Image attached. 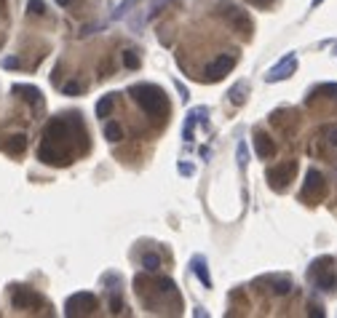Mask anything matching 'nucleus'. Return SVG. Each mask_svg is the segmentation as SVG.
Segmentation results:
<instances>
[{
	"mask_svg": "<svg viewBox=\"0 0 337 318\" xmlns=\"http://www.w3.org/2000/svg\"><path fill=\"white\" fill-rule=\"evenodd\" d=\"M308 276L321 291H334V286H337V273H334V260L332 257H321V260H316L310 265Z\"/></svg>",
	"mask_w": 337,
	"mask_h": 318,
	"instance_id": "nucleus-3",
	"label": "nucleus"
},
{
	"mask_svg": "<svg viewBox=\"0 0 337 318\" xmlns=\"http://www.w3.org/2000/svg\"><path fill=\"white\" fill-rule=\"evenodd\" d=\"M321 3H324V0H313V8H319Z\"/></svg>",
	"mask_w": 337,
	"mask_h": 318,
	"instance_id": "nucleus-29",
	"label": "nucleus"
},
{
	"mask_svg": "<svg viewBox=\"0 0 337 318\" xmlns=\"http://www.w3.org/2000/svg\"><path fill=\"white\" fill-rule=\"evenodd\" d=\"M310 315H319V318H321V315H324V310L319 308V305H310Z\"/></svg>",
	"mask_w": 337,
	"mask_h": 318,
	"instance_id": "nucleus-27",
	"label": "nucleus"
},
{
	"mask_svg": "<svg viewBox=\"0 0 337 318\" xmlns=\"http://www.w3.org/2000/svg\"><path fill=\"white\" fill-rule=\"evenodd\" d=\"M249 3H252L254 8H268V6L273 3V0H249Z\"/></svg>",
	"mask_w": 337,
	"mask_h": 318,
	"instance_id": "nucleus-25",
	"label": "nucleus"
},
{
	"mask_svg": "<svg viewBox=\"0 0 337 318\" xmlns=\"http://www.w3.org/2000/svg\"><path fill=\"white\" fill-rule=\"evenodd\" d=\"M129 94L134 97V102L142 107L150 118H164L169 112V99H166V91L155 86V83H137L129 88Z\"/></svg>",
	"mask_w": 337,
	"mask_h": 318,
	"instance_id": "nucleus-2",
	"label": "nucleus"
},
{
	"mask_svg": "<svg viewBox=\"0 0 337 318\" xmlns=\"http://www.w3.org/2000/svg\"><path fill=\"white\" fill-rule=\"evenodd\" d=\"M295 70H297V56H295V54H289V56H284L281 62H278V64L271 70L265 80H268V83H276V80H286L289 75L295 73Z\"/></svg>",
	"mask_w": 337,
	"mask_h": 318,
	"instance_id": "nucleus-9",
	"label": "nucleus"
},
{
	"mask_svg": "<svg viewBox=\"0 0 337 318\" xmlns=\"http://www.w3.org/2000/svg\"><path fill=\"white\" fill-rule=\"evenodd\" d=\"M236 67V56H230V54H222V56H217L212 64H209V70H206V75L212 78V80H222L230 70Z\"/></svg>",
	"mask_w": 337,
	"mask_h": 318,
	"instance_id": "nucleus-10",
	"label": "nucleus"
},
{
	"mask_svg": "<svg viewBox=\"0 0 337 318\" xmlns=\"http://www.w3.org/2000/svg\"><path fill=\"white\" fill-rule=\"evenodd\" d=\"M27 8H30V14H32V16H40L43 11H46L43 0H30V6H27Z\"/></svg>",
	"mask_w": 337,
	"mask_h": 318,
	"instance_id": "nucleus-21",
	"label": "nucleus"
},
{
	"mask_svg": "<svg viewBox=\"0 0 337 318\" xmlns=\"http://www.w3.org/2000/svg\"><path fill=\"white\" fill-rule=\"evenodd\" d=\"M142 267L153 273V270H158V267H161V257H158V254H153V252L145 254V257H142Z\"/></svg>",
	"mask_w": 337,
	"mask_h": 318,
	"instance_id": "nucleus-19",
	"label": "nucleus"
},
{
	"mask_svg": "<svg viewBox=\"0 0 337 318\" xmlns=\"http://www.w3.org/2000/svg\"><path fill=\"white\" fill-rule=\"evenodd\" d=\"M91 310H97V297L91 291L73 294V297L64 302V313L67 315H80V313H91Z\"/></svg>",
	"mask_w": 337,
	"mask_h": 318,
	"instance_id": "nucleus-5",
	"label": "nucleus"
},
{
	"mask_svg": "<svg viewBox=\"0 0 337 318\" xmlns=\"http://www.w3.org/2000/svg\"><path fill=\"white\" fill-rule=\"evenodd\" d=\"M195 169L193 166H188V163H179V174H185V176H188V174H193Z\"/></svg>",
	"mask_w": 337,
	"mask_h": 318,
	"instance_id": "nucleus-26",
	"label": "nucleus"
},
{
	"mask_svg": "<svg viewBox=\"0 0 337 318\" xmlns=\"http://www.w3.org/2000/svg\"><path fill=\"white\" fill-rule=\"evenodd\" d=\"M297 171V161H286V163H278L276 169H268V179L273 190H284V187L292 182V176Z\"/></svg>",
	"mask_w": 337,
	"mask_h": 318,
	"instance_id": "nucleus-6",
	"label": "nucleus"
},
{
	"mask_svg": "<svg viewBox=\"0 0 337 318\" xmlns=\"http://www.w3.org/2000/svg\"><path fill=\"white\" fill-rule=\"evenodd\" d=\"M246 158H249V155H246V145L241 142V145H238V166H241V169L246 166Z\"/></svg>",
	"mask_w": 337,
	"mask_h": 318,
	"instance_id": "nucleus-22",
	"label": "nucleus"
},
{
	"mask_svg": "<svg viewBox=\"0 0 337 318\" xmlns=\"http://www.w3.org/2000/svg\"><path fill=\"white\" fill-rule=\"evenodd\" d=\"M273 284V291L276 294H289V289H292V281L289 278H268Z\"/></svg>",
	"mask_w": 337,
	"mask_h": 318,
	"instance_id": "nucleus-18",
	"label": "nucleus"
},
{
	"mask_svg": "<svg viewBox=\"0 0 337 318\" xmlns=\"http://www.w3.org/2000/svg\"><path fill=\"white\" fill-rule=\"evenodd\" d=\"M113 104H115V99H113V94H107V97H102L99 102H97V118H110V112H113Z\"/></svg>",
	"mask_w": 337,
	"mask_h": 318,
	"instance_id": "nucleus-16",
	"label": "nucleus"
},
{
	"mask_svg": "<svg viewBox=\"0 0 337 318\" xmlns=\"http://www.w3.org/2000/svg\"><path fill=\"white\" fill-rule=\"evenodd\" d=\"M254 152H257V158H271L273 152H276V145H273V139L271 137H265V134H257L254 137Z\"/></svg>",
	"mask_w": 337,
	"mask_h": 318,
	"instance_id": "nucleus-14",
	"label": "nucleus"
},
{
	"mask_svg": "<svg viewBox=\"0 0 337 318\" xmlns=\"http://www.w3.org/2000/svg\"><path fill=\"white\" fill-rule=\"evenodd\" d=\"M88 150V134L78 112H64L51 118L43 128L38 147V161L46 166H70L75 155Z\"/></svg>",
	"mask_w": 337,
	"mask_h": 318,
	"instance_id": "nucleus-1",
	"label": "nucleus"
},
{
	"mask_svg": "<svg viewBox=\"0 0 337 318\" xmlns=\"http://www.w3.org/2000/svg\"><path fill=\"white\" fill-rule=\"evenodd\" d=\"M14 94H16V97H21L27 104H32V110L43 107V94L35 88V86H25V83H21V86H14Z\"/></svg>",
	"mask_w": 337,
	"mask_h": 318,
	"instance_id": "nucleus-11",
	"label": "nucleus"
},
{
	"mask_svg": "<svg viewBox=\"0 0 337 318\" xmlns=\"http://www.w3.org/2000/svg\"><path fill=\"white\" fill-rule=\"evenodd\" d=\"M190 267H193V273L201 278V284H204V286H212V278H209V273H206V262H204V257H193V260H190Z\"/></svg>",
	"mask_w": 337,
	"mask_h": 318,
	"instance_id": "nucleus-15",
	"label": "nucleus"
},
{
	"mask_svg": "<svg viewBox=\"0 0 337 318\" xmlns=\"http://www.w3.org/2000/svg\"><path fill=\"white\" fill-rule=\"evenodd\" d=\"M204 115H206V107H195V110L188 112V121H185V128H182V139H185V142H190V139H193V128H195V123H198V121H204Z\"/></svg>",
	"mask_w": 337,
	"mask_h": 318,
	"instance_id": "nucleus-13",
	"label": "nucleus"
},
{
	"mask_svg": "<svg viewBox=\"0 0 337 318\" xmlns=\"http://www.w3.org/2000/svg\"><path fill=\"white\" fill-rule=\"evenodd\" d=\"M324 193H327V182H324V174L319 169H310L305 174V185H303V190H300V198L308 203H319Z\"/></svg>",
	"mask_w": 337,
	"mask_h": 318,
	"instance_id": "nucleus-4",
	"label": "nucleus"
},
{
	"mask_svg": "<svg viewBox=\"0 0 337 318\" xmlns=\"http://www.w3.org/2000/svg\"><path fill=\"white\" fill-rule=\"evenodd\" d=\"M56 3H59L62 8H70V6H73V0H56Z\"/></svg>",
	"mask_w": 337,
	"mask_h": 318,
	"instance_id": "nucleus-28",
	"label": "nucleus"
},
{
	"mask_svg": "<svg viewBox=\"0 0 337 318\" xmlns=\"http://www.w3.org/2000/svg\"><path fill=\"white\" fill-rule=\"evenodd\" d=\"M62 91H64V94H80V91H83V88H80L78 83H67V86H64Z\"/></svg>",
	"mask_w": 337,
	"mask_h": 318,
	"instance_id": "nucleus-24",
	"label": "nucleus"
},
{
	"mask_svg": "<svg viewBox=\"0 0 337 318\" xmlns=\"http://www.w3.org/2000/svg\"><path fill=\"white\" fill-rule=\"evenodd\" d=\"M0 147H3L6 152H11V155H19V152H25V147H27V137L25 134H11L0 142Z\"/></svg>",
	"mask_w": 337,
	"mask_h": 318,
	"instance_id": "nucleus-12",
	"label": "nucleus"
},
{
	"mask_svg": "<svg viewBox=\"0 0 337 318\" xmlns=\"http://www.w3.org/2000/svg\"><path fill=\"white\" fill-rule=\"evenodd\" d=\"M324 134H327V137H329V142L337 147V126H327V128H324Z\"/></svg>",
	"mask_w": 337,
	"mask_h": 318,
	"instance_id": "nucleus-23",
	"label": "nucleus"
},
{
	"mask_svg": "<svg viewBox=\"0 0 337 318\" xmlns=\"http://www.w3.org/2000/svg\"><path fill=\"white\" fill-rule=\"evenodd\" d=\"M123 64L129 67V70H137V67H139V56H137L134 51H126V54H123Z\"/></svg>",
	"mask_w": 337,
	"mask_h": 318,
	"instance_id": "nucleus-20",
	"label": "nucleus"
},
{
	"mask_svg": "<svg viewBox=\"0 0 337 318\" xmlns=\"http://www.w3.org/2000/svg\"><path fill=\"white\" fill-rule=\"evenodd\" d=\"M225 19H228V25H233L241 35H246V38L252 35V19H249L246 11L230 6V8H225Z\"/></svg>",
	"mask_w": 337,
	"mask_h": 318,
	"instance_id": "nucleus-8",
	"label": "nucleus"
},
{
	"mask_svg": "<svg viewBox=\"0 0 337 318\" xmlns=\"http://www.w3.org/2000/svg\"><path fill=\"white\" fill-rule=\"evenodd\" d=\"M104 139H107V142H121V139H123V128L118 123L107 121V123H104Z\"/></svg>",
	"mask_w": 337,
	"mask_h": 318,
	"instance_id": "nucleus-17",
	"label": "nucleus"
},
{
	"mask_svg": "<svg viewBox=\"0 0 337 318\" xmlns=\"http://www.w3.org/2000/svg\"><path fill=\"white\" fill-rule=\"evenodd\" d=\"M11 302H14V308H19V310H25V308H40V305H46L40 294H35L27 286H14V291H11Z\"/></svg>",
	"mask_w": 337,
	"mask_h": 318,
	"instance_id": "nucleus-7",
	"label": "nucleus"
}]
</instances>
